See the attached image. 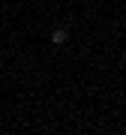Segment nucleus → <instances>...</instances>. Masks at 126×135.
<instances>
[{"label": "nucleus", "mask_w": 126, "mask_h": 135, "mask_svg": "<svg viewBox=\"0 0 126 135\" xmlns=\"http://www.w3.org/2000/svg\"><path fill=\"white\" fill-rule=\"evenodd\" d=\"M66 39H69V36H66V30H54L51 42H54V45H66Z\"/></svg>", "instance_id": "1"}]
</instances>
